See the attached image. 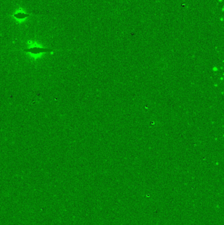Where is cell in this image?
I'll return each mask as SVG.
<instances>
[{
	"label": "cell",
	"mask_w": 224,
	"mask_h": 225,
	"mask_svg": "<svg viewBox=\"0 0 224 225\" xmlns=\"http://www.w3.org/2000/svg\"><path fill=\"white\" fill-rule=\"evenodd\" d=\"M25 51L31 52L33 53H41V52H47V51H51V49H45V48H39V47H34V48H31L28 49H25Z\"/></svg>",
	"instance_id": "cell-1"
}]
</instances>
